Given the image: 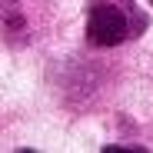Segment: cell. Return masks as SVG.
I'll return each mask as SVG.
<instances>
[{"label":"cell","mask_w":153,"mask_h":153,"mask_svg":"<svg viewBox=\"0 0 153 153\" xmlns=\"http://www.w3.org/2000/svg\"><path fill=\"white\" fill-rule=\"evenodd\" d=\"M146 27V20L137 13L133 4H126V10L120 4H110V0H97L90 7L87 17V40L93 47H117L123 40L137 37Z\"/></svg>","instance_id":"cell-1"},{"label":"cell","mask_w":153,"mask_h":153,"mask_svg":"<svg viewBox=\"0 0 153 153\" xmlns=\"http://www.w3.org/2000/svg\"><path fill=\"white\" fill-rule=\"evenodd\" d=\"M150 4H153V0H150Z\"/></svg>","instance_id":"cell-2"}]
</instances>
